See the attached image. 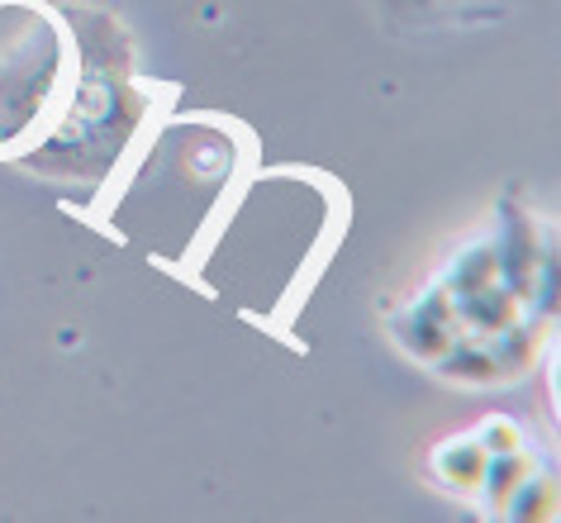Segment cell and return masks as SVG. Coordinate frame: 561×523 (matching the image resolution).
I'll return each instance as SVG.
<instances>
[{"label": "cell", "instance_id": "cell-3", "mask_svg": "<svg viewBox=\"0 0 561 523\" xmlns=\"http://www.w3.org/2000/svg\"><path fill=\"white\" fill-rule=\"evenodd\" d=\"M476 443L485 447V457H500V452H518V447H524V437H518V429L510 419H490L485 433L476 437Z\"/></svg>", "mask_w": 561, "mask_h": 523}, {"label": "cell", "instance_id": "cell-1", "mask_svg": "<svg viewBox=\"0 0 561 523\" xmlns=\"http://www.w3.org/2000/svg\"><path fill=\"white\" fill-rule=\"evenodd\" d=\"M485 462L490 457L476 437H453V443H443L433 452V476L457 494H476L481 490V476H485Z\"/></svg>", "mask_w": 561, "mask_h": 523}, {"label": "cell", "instance_id": "cell-2", "mask_svg": "<svg viewBox=\"0 0 561 523\" xmlns=\"http://www.w3.org/2000/svg\"><path fill=\"white\" fill-rule=\"evenodd\" d=\"M552 504H557V486L547 476H524L514 486V494L504 500V514L510 519H552Z\"/></svg>", "mask_w": 561, "mask_h": 523}]
</instances>
